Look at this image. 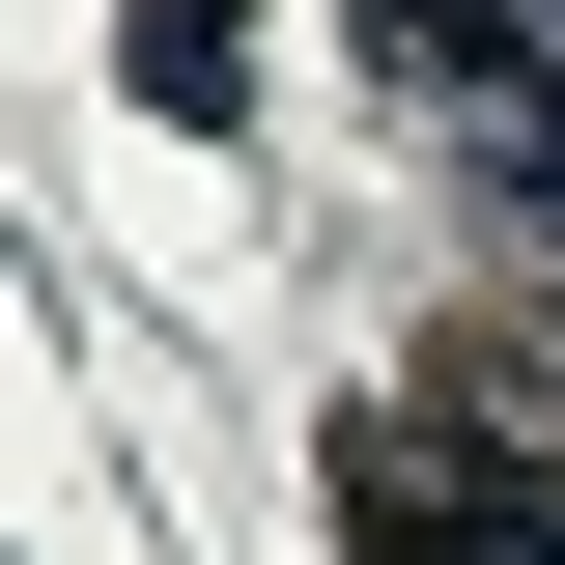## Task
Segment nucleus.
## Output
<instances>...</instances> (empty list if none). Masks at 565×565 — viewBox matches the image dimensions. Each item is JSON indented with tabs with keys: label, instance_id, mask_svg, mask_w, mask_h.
<instances>
[{
	"label": "nucleus",
	"instance_id": "1",
	"mask_svg": "<svg viewBox=\"0 0 565 565\" xmlns=\"http://www.w3.org/2000/svg\"><path fill=\"white\" fill-rule=\"evenodd\" d=\"M340 537H396V565H565V509L452 396H340Z\"/></svg>",
	"mask_w": 565,
	"mask_h": 565
},
{
	"label": "nucleus",
	"instance_id": "2",
	"mask_svg": "<svg viewBox=\"0 0 565 565\" xmlns=\"http://www.w3.org/2000/svg\"><path fill=\"white\" fill-rule=\"evenodd\" d=\"M340 29H367V85H396V114H452V141L565 85V29H537V0H340Z\"/></svg>",
	"mask_w": 565,
	"mask_h": 565
},
{
	"label": "nucleus",
	"instance_id": "3",
	"mask_svg": "<svg viewBox=\"0 0 565 565\" xmlns=\"http://www.w3.org/2000/svg\"><path fill=\"white\" fill-rule=\"evenodd\" d=\"M255 85V0H141V114H226Z\"/></svg>",
	"mask_w": 565,
	"mask_h": 565
},
{
	"label": "nucleus",
	"instance_id": "4",
	"mask_svg": "<svg viewBox=\"0 0 565 565\" xmlns=\"http://www.w3.org/2000/svg\"><path fill=\"white\" fill-rule=\"evenodd\" d=\"M481 199H509V226H565V85H537V114H481Z\"/></svg>",
	"mask_w": 565,
	"mask_h": 565
},
{
	"label": "nucleus",
	"instance_id": "5",
	"mask_svg": "<svg viewBox=\"0 0 565 565\" xmlns=\"http://www.w3.org/2000/svg\"><path fill=\"white\" fill-rule=\"evenodd\" d=\"M537 29H565V0H537Z\"/></svg>",
	"mask_w": 565,
	"mask_h": 565
}]
</instances>
